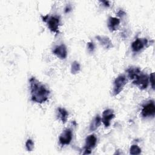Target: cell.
<instances>
[{
    "label": "cell",
    "mask_w": 155,
    "mask_h": 155,
    "mask_svg": "<svg viewBox=\"0 0 155 155\" xmlns=\"http://www.w3.org/2000/svg\"><path fill=\"white\" fill-rule=\"evenodd\" d=\"M31 100L36 103L42 104L47 101L50 95V91L35 78L30 79Z\"/></svg>",
    "instance_id": "cell-1"
},
{
    "label": "cell",
    "mask_w": 155,
    "mask_h": 155,
    "mask_svg": "<svg viewBox=\"0 0 155 155\" xmlns=\"http://www.w3.org/2000/svg\"><path fill=\"white\" fill-rule=\"evenodd\" d=\"M129 78L133 80V83L137 85L140 89H146L148 85L149 78L147 74L141 73L137 67H130L127 70Z\"/></svg>",
    "instance_id": "cell-2"
},
{
    "label": "cell",
    "mask_w": 155,
    "mask_h": 155,
    "mask_svg": "<svg viewBox=\"0 0 155 155\" xmlns=\"http://www.w3.org/2000/svg\"><path fill=\"white\" fill-rule=\"evenodd\" d=\"M127 79L124 75L118 76L114 81L113 95L116 96L119 94L123 90L124 86L127 83Z\"/></svg>",
    "instance_id": "cell-3"
},
{
    "label": "cell",
    "mask_w": 155,
    "mask_h": 155,
    "mask_svg": "<svg viewBox=\"0 0 155 155\" xmlns=\"http://www.w3.org/2000/svg\"><path fill=\"white\" fill-rule=\"evenodd\" d=\"M42 19L43 21L47 23L49 29L54 33H58V27L59 24V19L57 16H49L46 15L45 16H42Z\"/></svg>",
    "instance_id": "cell-4"
},
{
    "label": "cell",
    "mask_w": 155,
    "mask_h": 155,
    "mask_svg": "<svg viewBox=\"0 0 155 155\" xmlns=\"http://www.w3.org/2000/svg\"><path fill=\"white\" fill-rule=\"evenodd\" d=\"M155 113V106L154 103L153 101H150L145 105L143 106L142 110V115L144 117L154 116Z\"/></svg>",
    "instance_id": "cell-5"
},
{
    "label": "cell",
    "mask_w": 155,
    "mask_h": 155,
    "mask_svg": "<svg viewBox=\"0 0 155 155\" xmlns=\"http://www.w3.org/2000/svg\"><path fill=\"white\" fill-rule=\"evenodd\" d=\"M72 139V131L70 129H65L59 136V142L61 145H68Z\"/></svg>",
    "instance_id": "cell-6"
},
{
    "label": "cell",
    "mask_w": 155,
    "mask_h": 155,
    "mask_svg": "<svg viewBox=\"0 0 155 155\" xmlns=\"http://www.w3.org/2000/svg\"><path fill=\"white\" fill-rule=\"evenodd\" d=\"M115 117L113 110L111 109H107L103 111L102 121L105 127H109L110 125L111 120Z\"/></svg>",
    "instance_id": "cell-7"
},
{
    "label": "cell",
    "mask_w": 155,
    "mask_h": 155,
    "mask_svg": "<svg viewBox=\"0 0 155 155\" xmlns=\"http://www.w3.org/2000/svg\"><path fill=\"white\" fill-rule=\"evenodd\" d=\"M147 40L146 39H136L131 44V48L134 52L140 51L147 44Z\"/></svg>",
    "instance_id": "cell-8"
},
{
    "label": "cell",
    "mask_w": 155,
    "mask_h": 155,
    "mask_svg": "<svg viewBox=\"0 0 155 155\" xmlns=\"http://www.w3.org/2000/svg\"><path fill=\"white\" fill-rule=\"evenodd\" d=\"M53 53L59 58L61 59H64L66 58L67 56V48L64 44H61L59 45L56 46L53 51Z\"/></svg>",
    "instance_id": "cell-9"
},
{
    "label": "cell",
    "mask_w": 155,
    "mask_h": 155,
    "mask_svg": "<svg viewBox=\"0 0 155 155\" xmlns=\"http://www.w3.org/2000/svg\"><path fill=\"white\" fill-rule=\"evenodd\" d=\"M96 38L99 42L106 49H110L113 47L112 42L108 37L104 36H97Z\"/></svg>",
    "instance_id": "cell-10"
},
{
    "label": "cell",
    "mask_w": 155,
    "mask_h": 155,
    "mask_svg": "<svg viewBox=\"0 0 155 155\" xmlns=\"http://www.w3.org/2000/svg\"><path fill=\"white\" fill-rule=\"evenodd\" d=\"M97 142V138L96 137L93 135L91 134L87 137L85 139V150H91L92 148H94Z\"/></svg>",
    "instance_id": "cell-11"
},
{
    "label": "cell",
    "mask_w": 155,
    "mask_h": 155,
    "mask_svg": "<svg viewBox=\"0 0 155 155\" xmlns=\"http://www.w3.org/2000/svg\"><path fill=\"white\" fill-rule=\"evenodd\" d=\"M120 19L114 18V17H110L108 20V27L111 31H114L116 30L119 25Z\"/></svg>",
    "instance_id": "cell-12"
},
{
    "label": "cell",
    "mask_w": 155,
    "mask_h": 155,
    "mask_svg": "<svg viewBox=\"0 0 155 155\" xmlns=\"http://www.w3.org/2000/svg\"><path fill=\"white\" fill-rule=\"evenodd\" d=\"M58 117L59 118V119L63 122L65 123L67 122L68 116V113L67 111L63 108H58Z\"/></svg>",
    "instance_id": "cell-13"
},
{
    "label": "cell",
    "mask_w": 155,
    "mask_h": 155,
    "mask_svg": "<svg viewBox=\"0 0 155 155\" xmlns=\"http://www.w3.org/2000/svg\"><path fill=\"white\" fill-rule=\"evenodd\" d=\"M101 121H102L101 117L99 115H97L95 117V118L92 120V122L90 125V130L92 131L96 130L101 125Z\"/></svg>",
    "instance_id": "cell-14"
},
{
    "label": "cell",
    "mask_w": 155,
    "mask_h": 155,
    "mask_svg": "<svg viewBox=\"0 0 155 155\" xmlns=\"http://www.w3.org/2000/svg\"><path fill=\"white\" fill-rule=\"evenodd\" d=\"M81 69L79 64L77 61H74L71 66V73L73 74L78 73Z\"/></svg>",
    "instance_id": "cell-15"
},
{
    "label": "cell",
    "mask_w": 155,
    "mask_h": 155,
    "mask_svg": "<svg viewBox=\"0 0 155 155\" xmlns=\"http://www.w3.org/2000/svg\"><path fill=\"white\" fill-rule=\"evenodd\" d=\"M140 153H141V149L137 145H133L130 147V153L131 154H133V155L139 154H140Z\"/></svg>",
    "instance_id": "cell-16"
},
{
    "label": "cell",
    "mask_w": 155,
    "mask_h": 155,
    "mask_svg": "<svg viewBox=\"0 0 155 155\" xmlns=\"http://www.w3.org/2000/svg\"><path fill=\"white\" fill-rule=\"evenodd\" d=\"M25 147L28 151H31L34 148V143L31 139H28L25 143Z\"/></svg>",
    "instance_id": "cell-17"
},
{
    "label": "cell",
    "mask_w": 155,
    "mask_h": 155,
    "mask_svg": "<svg viewBox=\"0 0 155 155\" xmlns=\"http://www.w3.org/2000/svg\"><path fill=\"white\" fill-rule=\"evenodd\" d=\"M87 48H88V50L91 53L94 51V45L93 42H90L87 43Z\"/></svg>",
    "instance_id": "cell-18"
},
{
    "label": "cell",
    "mask_w": 155,
    "mask_h": 155,
    "mask_svg": "<svg viewBox=\"0 0 155 155\" xmlns=\"http://www.w3.org/2000/svg\"><path fill=\"white\" fill-rule=\"evenodd\" d=\"M149 79H150V84L151 85V87L153 88V89L154 90V73H151L150 76V78H149Z\"/></svg>",
    "instance_id": "cell-19"
},
{
    "label": "cell",
    "mask_w": 155,
    "mask_h": 155,
    "mask_svg": "<svg viewBox=\"0 0 155 155\" xmlns=\"http://www.w3.org/2000/svg\"><path fill=\"white\" fill-rule=\"evenodd\" d=\"M117 14L119 17H123L125 15V12L124 11H123L122 10H119V12H117Z\"/></svg>",
    "instance_id": "cell-20"
},
{
    "label": "cell",
    "mask_w": 155,
    "mask_h": 155,
    "mask_svg": "<svg viewBox=\"0 0 155 155\" xmlns=\"http://www.w3.org/2000/svg\"><path fill=\"white\" fill-rule=\"evenodd\" d=\"M102 2L104 4V5H105V6H107V7H108V6L110 5V4H109V2H108V1H102Z\"/></svg>",
    "instance_id": "cell-21"
},
{
    "label": "cell",
    "mask_w": 155,
    "mask_h": 155,
    "mask_svg": "<svg viewBox=\"0 0 155 155\" xmlns=\"http://www.w3.org/2000/svg\"><path fill=\"white\" fill-rule=\"evenodd\" d=\"M71 10V8H70V7L68 5V6H67V7L65 8V13H67V12H68L70 10Z\"/></svg>",
    "instance_id": "cell-22"
}]
</instances>
